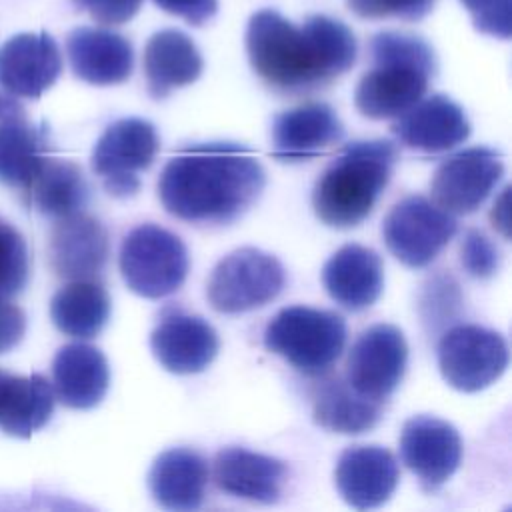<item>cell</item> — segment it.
<instances>
[{
	"label": "cell",
	"instance_id": "25",
	"mask_svg": "<svg viewBox=\"0 0 512 512\" xmlns=\"http://www.w3.org/2000/svg\"><path fill=\"white\" fill-rule=\"evenodd\" d=\"M48 152V130L30 122L12 100L0 114V182L22 192L48 158Z\"/></svg>",
	"mask_w": 512,
	"mask_h": 512
},
{
	"label": "cell",
	"instance_id": "4",
	"mask_svg": "<svg viewBox=\"0 0 512 512\" xmlns=\"http://www.w3.org/2000/svg\"><path fill=\"white\" fill-rule=\"evenodd\" d=\"M372 68L354 90L358 112L370 120H388L416 104L430 86L438 64L432 46L408 32L384 30L370 38Z\"/></svg>",
	"mask_w": 512,
	"mask_h": 512
},
{
	"label": "cell",
	"instance_id": "35",
	"mask_svg": "<svg viewBox=\"0 0 512 512\" xmlns=\"http://www.w3.org/2000/svg\"><path fill=\"white\" fill-rule=\"evenodd\" d=\"M76 8L104 26H120L136 16L144 0H72Z\"/></svg>",
	"mask_w": 512,
	"mask_h": 512
},
{
	"label": "cell",
	"instance_id": "10",
	"mask_svg": "<svg viewBox=\"0 0 512 512\" xmlns=\"http://www.w3.org/2000/svg\"><path fill=\"white\" fill-rule=\"evenodd\" d=\"M158 150L160 138L152 122L120 118L96 140L90 156L92 172L110 196L128 198L140 190V174L152 166Z\"/></svg>",
	"mask_w": 512,
	"mask_h": 512
},
{
	"label": "cell",
	"instance_id": "9",
	"mask_svg": "<svg viewBox=\"0 0 512 512\" xmlns=\"http://www.w3.org/2000/svg\"><path fill=\"white\" fill-rule=\"evenodd\" d=\"M506 338L480 324H456L438 342V368L448 386L458 392H480L508 368Z\"/></svg>",
	"mask_w": 512,
	"mask_h": 512
},
{
	"label": "cell",
	"instance_id": "20",
	"mask_svg": "<svg viewBox=\"0 0 512 512\" xmlns=\"http://www.w3.org/2000/svg\"><path fill=\"white\" fill-rule=\"evenodd\" d=\"M212 478L218 490L228 496L274 504L288 482V466L268 454L242 446L222 448L212 462Z\"/></svg>",
	"mask_w": 512,
	"mask_h": 512
},
{
	"label": "cell",
	"instance_id": "33",
	"mask_svg": "<svg viewBox=\"0 0 512 512\" xmlns=\"http://www.w3.org/2000/svg\"><path fill=\"white\" fill-rule=\"evenodd\" d=\"M460 262L472 278L486 280L500 268V250L484 232L472 228L462 238Z\"/></svg>",
	"mask_w": 512,
	"mask_h": 512
},
{
	"label": "cell",
	"instance_id": "3",
	"mask_svg": "<svg viewBox=\"0 0 512 512\" xmlns=\"http://www.w3.org/2000/svg\"><path fill=\"white\" fill-rule=\"evenodd\" d=\"M396 162L398 148L390 140L346 144L314 182L312 208L316 218L338 230L362 224L388 186Z\"/></svg>",
	"mask_w": 512,
	"mask_h": 512
},
{
	"label": "cell",
	"instance_id": "28",
	"mask_svg": "<svg viewBox=\"0 0 512 512\" xmlns=\"http://www.w3.org/2000/svg\"><path fill=\"white\" fill-rule=\"evenodd\" d=\"M54 402V388L44 376L4 372L0 378V430L16 438H30L46 426Z\"/></svg>",
	"mask_w": 512,
	"mask_h": 512
},
{
	"label": "cell",
	"instance_id": "1",
	"mask_svg": "<svg viewBox=\"0 0 512 512\" xmlns=\"http://www.w3.org/2000/svg\"><path fill=\"white\" fill-rule=\"evenodd\" d=\"M244 44L256 76L270 90L286 96L332 84L358 56L356 36L344 22L312 14L296 26L270 8L250 16Z\"/></svg>",
	"mask_w": 512,
	"mask_h": 512
},
{
	"label": "cell",
	"instance_id": "27",
	"mask_svg": "<svg viewBox=\"0 0 512 512\" xmlns=\"http://www.w3.org/2000/svg\"><path fill=\"white\" fill-rule=\"evenodd\" d=\"M312 388L314 422L336 434H362L372 430L384 416V404H376L350 388L340 374H320Z\"/></svg>",
	"mask_w": 512,
	"mask_h": 512
},
{
	"label": "cell",
	"instance_id": "36",
	"mask_svg": "<svg viewBox=\"0 0 512 512\" xmlns=\"http://www.w3.org/2000/svg\"><path fill=\"white\" fill-rule=\"evenodd\" d=\"M26 332V316L24 312L8 300V296H0V354L10 352L20 344Z\"/></svg>",
	"mask_w": 512,
	"mask_h": 512
},
{
	"label": "cell",
	"instance_id": "21",
	"mask_svg": "<svg viewBox=\"0 0 512 512\" xmlns=\"http://www.w3.org/2000/svg\"><path fill=\"white\" fill-rule=\"evenodd\" d=\"M66 54L74 76L94 86L122 84L134 68L130 40L108 28H74L66 36Z\"/></svg>",
	"mask_w": 512,
	"mask_h": 512
},
{
	"label": "cell",
	"instance_id": "18",
	"mask_svg": "<svg viewBox=\"0 0 512 512\" xmlns=\"http://www.w3.org/2000/svg\"><path fill=\"white\" fill-rule=\"evenodd\" d=\"M108 256L110 240L104 224L82 210L58 218L50 230L48 260L60 278H98Z\"/></svg>",
	"mask_w": 512,
	"mask_h": 512
},
{
	"label": "cell",
	"instance_id": "17",
	"mask_svg": "<svg viewBox=\"0 0 512 512\" xmlns=\"http://www.w3.org/2000/svg\"><path fill=\"white\" fill-rule=\"evenodd\" d=\"M398 480L400 466L396 456L378 444L348 446L336 460V490L356 510H370L388 502Z\"/></svg>",
	"mask_w": 512,
	"mask_h": 512
},
{
	"label": "cell",
	"instance_id": "29",
	"mask_svg": "<svg viewBox=\"0 0 512 512\" xmlns=\"http://www.w3.org/2000/svg\"><path fill=\"white\" fill-rule=\"evenodd\" d=\"M22 194L28 206L58 220L84 210L90 186L78 164L48 156Z\"/></svg>",
	"mask_w": 512,
	"mask_h": 512
},
{
	"label": "cell",
	"instance_id": "5",
	"mask_svg": "<svg viewBox=\"0 0 512 512\" xmlns=\"http://www.w3.org/2000/svg\"><path fill=\"white\" fill-rule=\"evenodd\" d=\"M346 334V320L334 310L288 306L268 322L264 346L298 372L314 378L330 372L336 364L344 350Z\"/></svg>",
	"mask_w": 512,
	"mask_h": 512
},
{
	"label": "cell",
	"instance_id": "11",
	"mask_svg": "<svg viewBox=\"0 0 512 512\" xmlns=\"http://www.w3.org/2000/svg\"><path fill=\"white\" fill-rule=\"evenodd\" d=\"M408 364V344L394 324H374L358 334L346 356L344 378L354 392L386 404L400 386Z\"/></svg>",
	"mask_w": 512,
	"mask_h": 512
},
{
	"label": "cell",
	"instance_id": "14",
	"mask_svg": "<svg viewBox=\"0 0 512 512\" xmlns=\"http://www.w3.org/2000/svg\"><path fill=\"white\" fill-rule=\"evenodd\" d=\"M396 142L418 154H446L466 142L470 120L460 104L444 94L422 96L390 126Z\"/></svg>",
	"mask_w": 512,
	"mask_h": 512
},
{
	"label": "cell",
	"instance_id": "34",
	"mask_svg": "<svg viewBox=\"0 0 512 512\" xmlns=\"http://www.w3.org/2000/svg\"><path fill=\"white\" fill-rule=\"evenodd\" d=\"M478 32L508 40L512 34V0H460Z\"/></svg>",
	"mask_w": 512,
	"mask_h": 512
},
{
	"label": "cell",
	"instance_id": "13",
	"mask_svg": "<svg viewBox=\"0 0 512 512\" xmlns=\"http://www.w3.org/2000/svg\"><path fill=\"white\" fill-rule=\"evenodd\" d=\"M402 464L418 478L424 492L444 486L462 462L460 432L446 420L418 414L404 422L400 440Z\"/></svg>",
	"mask_w": 512,
	"mask_h": 512
},
{
	"label": "cell",
	"instance_id": "26",
	"mask_svg": "<svg viewBox=\"0 0 512 512\" xmlns=\"http://www.w3.org/2000/svg\"><path fill=\"white\" fill-rule=\"evenodd\" d=\"M202 68L204 62L196 44L180 30H160L146 42L144 76L148 94L154 100H162L174 88L196 82Z\"/></svg>",
	"mask_w": 512,
	"mask_h": 512
},
{
	"label": "cell",
	"instance_id": "31",
	"mask_svg": "<svg viewBox=\"0 0 512 512\" xmlns=\"http://www.w3.org/2000/svg\"><path fill=\"white\" fill-rule=\"evenodd\" d=\"M30 272V258L24 236L0 218V296L18 294Z\"/></svg>",
	"mask_w": 512,
	"mask_h": 512
},
{
	"label": "cell",
	"instance_id": "8",
	"mask_svg": "<svg viewBox=\"0 0 512 512\" xmlns=\"http://www.w3.org/2000/svg\"><path fill=\"white\" fill-rule=\"evenodd\" d=\"M456 232L454 214L420 194L398 200L382 222V240L388 252L408 268L432 264Z\"/></svg>",
	"mask_w": 512,
	"mask_h": 512
},
{
	"label": "cell",
	"instance_id": "24",
	"mask_svg": "<svg viewBox=\"0 0 512 512\" xmlns=\"http://www.w3.org/2000/svg\"><path fill=\"white\" fill-rule=\"evenodd\" d=\"M108 386V360L96 346L72 342L56 352L52 360V388L64 406L90 410L102 402Z\"/></svg>",
	"mask_w": 512,
	"mask_h": 512
},
{
	"label": "cell",
	"instance_id": "30",
	"mask_svg": "<svg viewBox=\"0 0 512 512\" xmlns=\"http://www.w3.org/2000/svg\"><path fill=\"white\" fill-rule=\"evenodd\" d=\"M50 316L62 334L88 340L106 326L110 296L98 278L70 280L52 296Z\"/></svg>",
	"mask_w": 512,
	"mask_h": 512
},
{
	"label": "cell",
	"instance_id": "23",
	"mask_svg": "<svg viewBox=\"0 0 512 512\" xmlns=\"http://www.w3.org/2000/svg\"><path fill=\"white\" fill-rule=\"evenodd\" d=\"M208 480V460L198 450L186 446L160 452L146 476L154 502L166 510L178 512L202 506Z\"/></svg>",
	"mask_w": 512,
	"mask_h": 512
},
{
	"label": "cell",
	"instance_id": "37",
	"mask_svg": "<svg viewBox=\"0 0 512 512\" xmlns=\"http://www.w3.org/2000/svg\"><path fill=\"white\" fill-rule=\"evenodd\" d=\"M164 12L186 20L190 26H202L214 18L218 10V0H154Z\"/></svg>",
	"mask_w": 512,
	"mask_h": 512
},
{
	"label": "cell",
	"instance_id": "32",
	"mask_svg": "<svg viewBox=\"0 0 512 512\" xmlns=\"http://www.w3.org/2000/svg\"><path fill=\"white\" fill-rule=\"evenodd\" d=\"M346 4L364 20L398 18L404 22H418L432 12L436 0H346Z\"/></svg>",
	"mask_w": 512,
	"mask_h": 512
},
{
	"label": "cell",
	"instance_id": "22",
	"mask_svg": "<svg viewBox=\"0 0 512 512\" xmlns=\"http://www.w3.org/2000/svg\"><path fill=\"white\" fill-rule=\"evenodd\" d=\"M322 284L336 304L350 312H362L382 294V258L368 246L344 244L322 266Z\"/></svg>",
	"mask_w": 512,
	"mask_h": 512
},
{
	"label": "cell",
	"instance_id": "6",
	"mask_svg": "<svg viewBox=\"0 0 512 512\" xmlns=\"http://www.w3.org/2000/svg\"><path fill=\"white\" fill-rule=\"evenodd\" d=\"M118 268L134 294L160 300L184 284L190 258L180 236L158 224H140L124 236Z\"/></svg>",
	"mask_w": 512,
	"mask_h": 512
},
{
	"label": "cell",
	"instance_id": "2",
	"mask_svg": "<svg viewBox=\"0 0 512 512\" xmlns=\"http://www.w3.org/2000/svg\"><path fill=\"white\" fill-rule=\"evenodd\" d=\"M264 184L258 156L238 142L220 140L178 150L156 188L170 216L196 226H226L258 202Z\"/></svg>",
	"mask_w": 512,
	"mask_h": 512
},
{
	"label": "cell",
	"instance_id": "15",
	"mask_svg": "<svg viewBox=\"0 0 512 512\" xmlns=\"http://www.w3.org/2000/svg\"><path fill=\"white\" fill-rule=\"evenodd\" d=\"M220 340L208 320L180 308L162 312L150 334V350L172 374H198L216 358Z\"/></svg>",
	"mask_w": 512,
	"mask_h": 512
},
{
	"label": "cell",
	"instance_id": "16",
	"mask_svg": "<svg viewBox=\"0 0 512 512\" xmlns=\"http://www.w3.org/2000/svg\"><path fill=\"white\" fill-rule=\"evenodd\" d=\"M344 138V124L326 102H304L272 122V156L278 162L314 160Z\"/></svg>",
	"mask_w": 512,
	"mask_h": 512
},
{
	"label": "cell",
	"instance_id": "7",
	"mask_svg": "<svg viewBox=\"0 0 512 512\" xmlns=\"http://www.w3.org/2000/svg\"><path fill=\"white\" fill-rule=\"evenodd\" d=\"M284 284L286 272L276 256L244 246L212 268L206 298L220 314H242L278 298Z\"/></svg>",
	"mask_w": 512,
	"mask_h": 512
},
{
	"label": "cell",
	"instance_id": "39",
	"mask_svg": "<svg viewBox=\"0 0 512 512\" xmlns=\"http://www.w3.org/2000/svg\"><path fill=\"white\" fill-rule=\"evenodd\" d=\"M2 374H4V370H0V378H2Z\"/></svg>",
	"mask_w": 512,
	"mask_h": 512
},
{
	"label": "cell",
	"instance_id": "38",
	"mask_svg": "<svg viewBox=\"0 0 512 512\" xmlns=\"http://www.w3.org/2000/svg\"><path fill=\"white\" fill-rule=\"evenodd\" d=\"M10 104H12V100H10L8 96H2V94H0V114H2Z\"/></svg>",
	"mask_w": 512,
	"mask_h": 512
},
{
	"label": "cell",
	"instance_id": "19",
	"mask_svg": "<svg viewBox=\"0 0 512 512\" xmlns=\"http://www.w3.org/2000/svg\"><path fill=\"white\" fill-rule=\"evenodd\" d=\"M62 56L46 34H16L0 46V86L18 98H40L60 76Z\"/></svg>",
	"mask_w": 512,
	"mask_h": 512
},
{
	"label": "cell",
	"instance_id": "12",
	"mask_svg": "<svg viewBox=\"0 0 512 512\" xmlns=\"http://www.w3.org/2000/svg\"><path fill=\"white\" fill-rule=\"evenodd\" d=\"M504 176L498 150L472 146L444 158L432 174V200L454 216L476 212Z\"/></svg>",
	"mask_w": 512,
	"mask_h": 512
}]
</instances>
